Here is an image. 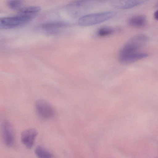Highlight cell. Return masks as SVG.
<instances>
[{
    "instance_id": "14",
    "label": "cell",
    "mask_w": 158,
    "mask_h": 158,
    "mask_svg": "<svg viewBox=\"0 0 158 158\" xmlns=\"http://www.w3.org/2000/svg\"><path fill=\"white\" fill-rule=\"evenodd\" d=\"M23 2L22 0H8L7 2V4L10 9L17 10L19 9Z\"/></svg>"
},
{
    "instance_id": "15",
    "label": "cell",
    "mask_w": 158,
    "mask_h": 158,
    "mask_svg": "<svg viewBox=\"0 0 158 158\" xmlns=\"http://www.w3.org/2000/svg\"><path fill=\"white\" fill-rule=\"evenodd\" d=\"M154 18L156 20H158V10L156 11L154 13Z\"/></svg>"
},
{
    "instance_id": "9",
    "label": "cell",
    "mask_w": 158,
    "mask_h": 158,
    "mask_svg": "<svg viewBox=\"0 0 158 158\" xmlns=\"http://www.w3.org/2000/svg\"><path fill=\"white\" fill-rule=\"evenodd\" d=\"M69 24L64 22L57 21L45 23L42 24L40 27L41 29L46 32H55L61 28L67 27Z\"/></svg>"
},
{
    "instance_id": "16",
    "label": "cell",
    "mask_w": 158,
    "mask_h": 158,
    "mask_svg": "<svg viewBox=\"0 0 158 158\" xmlns=\"http://www.w3.org/2000/svg\"><path fill=\"white\" fill-rule=\"evenodd\" d=\"M97 1L101 2H108L109 0H96Z\"/></svg>"
},
{
    "instance_id": "5",
    "label": "cell",
    "mask_w": 158,
    "mask_h": 158,
    "mask_svg": "<svg viewBox=\"0 0 158 158\" xmlns=\"http://www.w3.org/2000/svg\"><path fill=\"white\" fill-rule=\"evenodd\" d=\"M35 108L38 115L42 118H50L54 115L53 108L45 100L42 99L37 100L35 102Z\"/></svg>"
},
{
    "instance_id": "8",
    "label": "cell",
    "mask_w": 158,
    "mask_h": 158,
    "mask_svg": "<svg viewBox=\"0 0 158 158\" xmlns=\"http://www.w3.org/2000/svg\"><path fill=\"white\" fill-rule=\"evenodd\" d=\"M148 0H111V4L114 7L120 9L131 8L141 4Z\"/></svg>"
},
{
    "instance_id": "17",
    "label": "cell",
    "mask_w": 158,
    "mask_h": 158,
    "mask_svg": "<svg viewBox=\"0 0 158 158\" xmlns=\"http://www.w3.org/2000/svg\"><path fill=\"white\" fill-rule=\"evenodd\" d=\"M155 6L156 7H158V2L156 3Z\"/></svg>"
},
{
    "instance_id": "10",
    "label": "cell",
    "mask_w": 158,
    "mask_h": 158,
    "mask_svg": "<svg viewBox=\"0 0 158 158\" xmlns=\"http://www.w3.org/2000/svg\"><path fill=\"white\" fill-rule=\"evenodd\" d=\"M128 23L131 26L136 28L144 27L147 23L146 17L142 15H137L132 16L129 18Z\"/></svg>"
},
{
    "instance_id": "1",
    "label": "cell",
    "mask_w": 158,
    "mask_h": 158,
    "mask_svg": "<svg viewBox=\"0 0 158 158\" xmlns=\"http://www.w3.org/2000/svg\"><path fill=\"white\" fill-rule=\"evenodd\" d=\"M149 40L148 36L143 34H138L131 37L120 51L118 55L120 62L124 64H128L147 57L148 56V54L139 51Z\"/></svg>"
},
{
    "instance_id": "12",
    "label": "cell",
    "mask_w": 158,
    "mask_h": 158,
    "mask_svg": "<svg viewBox=\"0 0 158 158\" xmlns=\"http://www.w3.org/2000/svg\"><path fill=\"white\" fill-rule=\"evenodd\" d=\"M34 151L35 155L39 158H51L53 157L50 152L40 146H37Z\"/></svg>"
},
{
    "instance_id": "6",
    "label": "cell",
    "mask_w": 158,
    "mask_h": 158,
    "mask_svg": "<svg viewBox=\"0 0 158 158\" xmlns=\"http://www.w3.org/2000/svg\"><path fill=\"white\" fill-rule=\"evenodd\" d=\"M1 130L4 143L7 147L11 146L14 141V132L11 124L7 120L3 121L2 123Z\"/></svg>"
},
{
    "instance_id": "4",
    "label": "cell",
    "mask_w": 158,
    "mask_h": 158,
    "mask_svg": "<svg viewBox=\"0 0 158 158\" xmlns=\"http://www.w3.org/2000/svg\"><path fill=\"white\" fill-rule=\"evenodd\" d=\"M34 17L19 15L17 16L2 18L0 19V28L11 29L20 27L29 23Z\"/></svg>"
},
{
    "instance_id": "13",
    "label": "cell",
    "mask_w": 158,
    "mask_h": 158,
    "mask_svg": "<svg viewBox=\"0 0 158 158\" xmlns=\"http://www.w3.org/2000/svg\"><path fill=\"white\" fill-rule=\"evenodd\" d=\"M114 31L112 28L107 26L100 27L98 30L97 34L100 37H105L112 35Z\"/></svg>"
},
{
    "instance_id": "11",
    "label": "cell",
    "mask_w": 158,
    "mask_h": 158,
    "mask_svg": "<svg viewBox=\"0 0 158 158\" xmlns=\"http://www.w3.org/2000/svg\"><path fill=\"white\" fill-rule=\"evenodd\" d=\"M41 10L40 7L37 6H31L19 9L18 13L19 15L34 16Z\"/></svg>"
},
{
    "instance_id": "7",
    "label": "cell",
    "mask_w": 158,
    "mask_h": 158,
    "mask_svg": "<svg viewBox=\"0 0 158 158\" xmlns=\"http://www.w3.org/2000/svg\"><path fill=\"white\" fill-rule=\"evenodd\" d=\"M37 134V131L34 129L31 128L25 130L21 133V141L26 148L30 149L34 144Z\"/></svg>"
},
{
    "instance_id": "2",
    "label": "cell",
    "mask_w": 158,
    "mask_h": 158,
    "mask_svg": "<svg viewBox=\"0 0 158 158\" xmlns=\"http://www.w3.org/2000/svg\"><path fill=\"white\" fill-rule=\"evenodd\" d=\"M116 14V12L110 11L87 14L79 19L78 24L81 26L96 25L113 18Z\"/></svg>"
},
{
    "instance_id": "3",
    "label": "cell",
    "mask_w": 158,
    "mask_h": 158,
    "mask_svg": "<svg viewBox=\"0 0 158 158\" xmlns=\"http://www.w3.org/2000/svg\"><path fill=\"white\" fill-rule=\"evenodd\" d=\"M92 0H75L65 6L68 14L72 17L80 18L89 11L93 7Z\"/></svg>"
}]
</instances>
